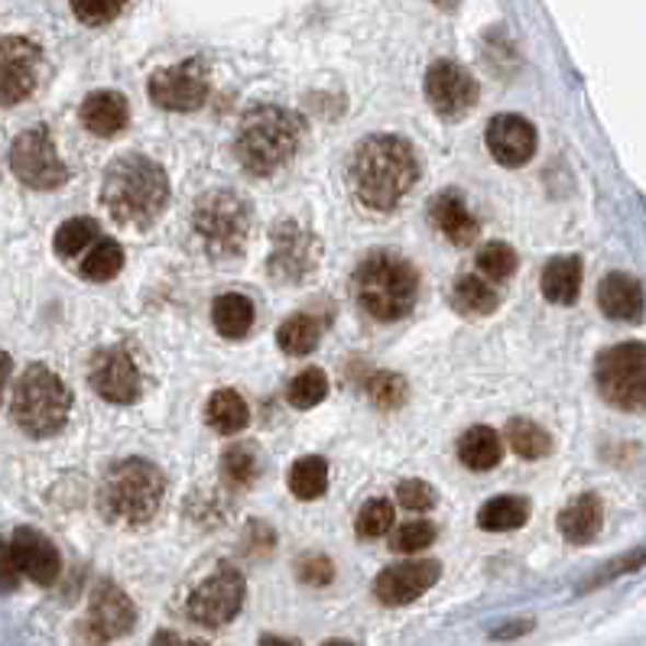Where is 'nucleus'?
<instances>
[{
	"label": "nucleus",
	"instance_id": "obj_10",
	"mask_svg": "<svg viewBox=\"0 0 646 646\" xmlns=\"http://www.w3.org/2000/svg\"><path fill=\"white\" fill-rule=\"evenodd\" d=\"M247 598V581L238 568L231 565H218L192 595H188V618L198 627L218 631L224 624H231Z\"/></svg>",
	"mask_w": 646,
	"mask_h": 646
},
{
	"label": "nucleus",
	"instance_id": "obj_37",
	"mask_svg": "<svg viewBox=\"0 0 646 646\" xmlns=\"http://www.w3.org/2000/svg\"><path fill=\"white\" fill-rule=\"evenodd\" d=\"M477 270H481V277H487L491 282L510 279L514 270H517V251L510 244H504V241H491L477 254Z\"/></svg>",
	"mask_w": 646,
	"mask_h": 646
},
{
	"label": "nucleus",
	"instance_id": "obj_34",
	"mask_svg": "<svg viewBox=\"0 0 646 646\" xmlns=\"http://www.w3.org/2000/svg\"><path fill=\"white\" fill-rule=\"evenodd\" d=\"M124 270V247L114 238H97L94 247L89 251V257L79 264V274L92 282H107Z\"/></svg>",
	"mask_w": 646,
	"mask_h": 646
},
{
	"label": "nucleus",
	"instance_id": "obj_32",
	"mask_svg": "<svg viewBox=\"0 0 646 646\" xmlns=\"http://www.w3.org/2000/svg\"><path fill=\"white\" fill-rule=\"evenodd\" d=\"M221 477L231 491H244L251 487L257 477H261V455L251 442H241V446H231L224 455H221Z\"/></svg>",
	"mask_w": 646,
	"mask_h": 646
},
{
	"label": "nucleus",
	"instance_id": "obj_17",
	"mask_svg": "<svg viewBox=\"0 0 646 646\" xmlns=\"http://www.w3.org/2000/svg\"><path fill=\"white\" fill-rule=\"evenodd\" d=\"M484 143L491 150V157L507 166V170H520L533 160L537 153V130L527 117L520 114H497L487 124Z\"/></svg>",
	"mask_w": 646,
	"mask_h": 646
},
{
	"label": "nucleus",
	"instance_id": "obj_29",
	"mask_svg": "<svg viewBox=\"0 0 646 646\" xmlns=\"http://www.w3.org/2000/svg\"><path fill=\"white\" fill-rule=\"evenodd\" d=\"M319 338H322V322L312 312H296L277 328L279 351L289 358H302V355L315 351Z\"/></svg>",
	"mask_w": 646,
	"mask_h": 646
},
{
	"label": "nucleus",
	"instance_id": "obj_6",
	"mask_svg": "<svg viewBox=\"0 0 646 646\" xmlns=\"http://www.w3.org/2000/svg\"><path fill=\"white\" fill-rule=\"evenodd\" d=\"M10 413H13V423L26 436L49 439V436L62 432L69 413H72V393L56 370L30 365L13 387Z\"/></svg>",
	"mask_w": 646,
	"mask_h": 646
},
{
	"label": "nucleus",
	"instance_id": "obj_20",
	"mask_svg": "<svg viewBox=\"0 0 646 646\" xmlns=\"http://www.w3.org/2000/svg\"><path fill=\"white\" fill-rule=\"evenodd\" d=\"M598 305L614 322H641L644 319V286L631 274H608L598 286Z\"/></svg>",
	"mask_w": 646,
	"mask_h": 646
},
{
	"label": "nucleus",
	"instance_id": "obj_31",
	"mask_svg": "<svg viewBox=\"0 0 646 646\" xmlns=\"http://www.w3.org/2000/svg\"><path fill=\"white\" fill-rule=\"evenodd\" d=\"M497 289L487 277H462L452 289V305L468 319H484L497 309Z\"/></svg>",
	"mask_w": 646,
	"mask_h": 646
},
{
	"label": "nucleus",
	"instance_id": "obj_4",
	"mask_svg": "<svg viewBox=\"0 0 646 646\" xmlns=\"http://www.w3.org/2000/svg\"><path fill=\"white\" fill-rule=\"evenodd\" d=\"M166 497V481L160 468L143 459H127L107 468L97 487V510L104 520L120 527L150 523Z\"/></svg>",
	"mask_w": 646,
	"mask_h": 646
},
{
	"label": "nucleus",
	"instance_id": "obj_5",
	"mask_svg": "<svg viewBox=\"0 0 646 646\" xmlns=\"http://www.w3.org/2000/svg\"><path fill=\"white\" fill-rule=\"evenodd\" d=\"M299 147V120L277 104H261L244 114L234 140V153L251 176L279 173Z\"/></svg>",
	"mask_w": 646,
	"mask_h": 646
},
{
	"label": "nucleus",
	"instance_id": "obj_43",
	"mask_svg": "<svg viewBox=\"0 0 646 646\" xmlns=\"http://www.w3.org/2000/svg\"><path fill=\"white\" fill-rule=\"evenodd\" d=\"M296 572H299V578H302L305 585H328V581L335 578V565H332L325 555H309V558H302Z\"/></svg>",
	"mask_w": 646,
	"mask_h": 646
},
{
	"label": "nucleus",
	"instance_id": "obj_9",
	"mask_svg": "<svg viewBox=\"0 0 646 646\" xmlns=\"http://www.w3.org/2000/svg\"><path fill=\"white\" fill-rule=\"evenodd\" d=\"M7 163L20 183L26 188H36V192H53V188H62L69 183V170H66V163L56 150V140L49 137L46 127L23 130L10 143Z\"/></svg>",
	"mask_w": 646,
	"mask_h": 646
},
{
	"label": "nucleus",
	"instance_id": "obj_18",
	"mask_svg": "<svg viewBox=\"0 0 646 646\" xmlns=\"http://www.w3.org/2000/svg\"><path fill=\"white\" fill-rule=\"evenodd\" d=\"M134 624H137L134 601L117 585L101 581L89 601V618H85L82 631H92V641H117V637L130 634Z\"/></svg>",
	"mask_w": 646,
	"mask_h": 646
},
{
	"label": "nucleus",
	"instance_id": "obj_3",
	"mask_svg": "<svg viewBox=\"0 0 646 646\" xmlns=\"http://www.w3.org/2000/svg\"><path fill=\"white\" fill-rule=\"evenodd\" d=\"M351 289L355 302L373 322H400L416 305L419 274L393 251H370L351 274Z\"/></svg>",
	"mask_w": 646,
	"mask_h": 646
},
{
	"label": "nucleus",
	"instance_id": "obj_38",
	"mask_svg": "<svg viewBox=\"0 0 646 646\" xmlns=\"http://www.w3.org/2000/svg\"><path fill=\"white\" fill-rule=\"evenodd\" d=\"M393 527V504L387 497H373L361 507L358 520H355V533L361 540H380L387 537V530Z\"/></svg>",
	"mask_w": 646,
	"mask_h": 646
},
{
	"label": "nucleus",
	"instance_id": "obj_2",
	"mask_svg": "<svg viewBox=\"0 0 646 646\" xmlns=\"http://www.w3.org/2000/svg\"><path fill=\"white\" fill-rule=\"evenodd\" d=\"M170 201V180L160 163L143 153L117 157L101 183L104 211L124 228H150Z\"/></svg>",
	"mask_w": 646,
	"mask_h": 646
},
{
	"label": "nucleus",
	"instance_id": "obj_7",
	"mask_svg": "<svg viewBox=\"0 0 646 646\" xmlns=\"http://www.w3.org/2000/svg\"><path fill=\"white\" fill-rule=\"evenodd\" d=\"M192 228L211 257H238L251 234V205L234 192H208L195 201Z\"/></svg>",
	"mask_w": 646,
	"mask_h": 646
},
{
	"label": "nucleus",
	"instance_id": "obj_39",
	"mask_svg": "<svg viewBox=\"0 0 646 646\" xmlns=\"http://www.w3.org/2000/svg\"><path fill=\"white\" fill-rule=\"evenodd\" d=\"M368 393L370 400H373V406H380V409H400L406 403L409 387H406V380L400 373H377L370 380Z\"/></svg>",
	"mask_w": 646,
	"mask_h": 646
},
{
	"label": "nucleus",
	"instance_id": "obj_28",
	"mask_svg": "<svg viewBox=\"0 0 646 646\" xmlns=\"http://www.w3.org/2000/svg\"><path fill=\"white\" fill-rule=\"evenodd\" d=\"M530 520V504L523 497L514 494H500L491 497L481 510H477V527L487 533H507V530H520Z\"/></svg>",
	"mask_w": 646,
	"mask_h": 646
},
{
	"label": "nucleus",
	"instance_id": "obj_41",
	"mask_svg": "<svg viewBox=\"0 0 646 646\" xmlns=\"http://www.w3.org/2000/svg\"><path fill=\"white\" fill-rule=\"evenodd\" d=\"M396 504L400 507H406V510H413V514H423V510H432L436 507V487L432 484H426V481H400L396 484Z\"/></svg>",
	"mask_w": 646,
	"mask_h": 646
},
{
	"label": "nucleus",
	"instance_id": "obj_25",
	"mask_svg": "<svg viewBox=\"0 0 646 646\" xmlns=\"http://www.w3.org/2000/svg\"><path fill=\"white\" fill-rule=\"evenodd\" d=\"M211 322L221 338H247L254 328V302L241 292H224L211 302Z\"/></svg>",
	"mask_w": 646,
	"mask_h": 646
},
{
	"label": "nucleus",
	"instance_id": "obj_12",
	"mask_svg": "<svg viewBox=\"0 0 646 646\" xmlns=\"http://www.w3.org/2000/svg\"><path fill=\"white\" fill-rule=\"evenodd\" d=\"M322 247L315 234L302 231L296 221H279L274 228V247H270V277L277 282H302L319 270Z\"/></svg>",
	"mask_w": 646,
	"mask_h": 646
},
{
	"label": "nucleus",
	"instance_id": "obj_24",
	"mask_svg": "<svg viewBox=\"0 0 646 646\" xmlns=\"http://www.w3.org/2000/svg\"><path fill=\"white\" fill-rule=\"evenodd\" d=\"M581 257L575 254H562V257H553L540 277V289L543 296L555 302V305H572L581 292Z\"/></svg>",
	"mask_w": 646,
	"mask_h": 646
},
{
	"label": "nucleus",
	"instance_id": "obj_27",
	"mask_svg": "<svg viewBox=\"0 0 646 646\" xmlns=\"http://www.w3.org/2000/svg\"><path fill=\"white\" fill-rule=\"evenodd\" d=\"M205 419L215 432L238 436L251 423V409H247V403L238 390H215L208 406H205Z\"/></svg>",
	"mask_w": 646,
	"mask_h": 646
},
{
	"label": "nucleus",
	"instance_id": "obj_36",
	"mask_svg": "<svg viewBox=\"0 0 646 646\" xmlns=\"http://www.w3.org/2000/svg\"><path fill=\"white\" fill-rule=\"evenodd\" d=\"M325 396H328V377H325V370L319 368H309L302 370V373H296V377L289 380V387H286V400H289V406H296V409H312V406H319Z\"/></svg>",
	"mask_w": 646,
	"mask_h": 646
},
{
	"label": "nucleus",
	"instance_id": "obj_14",
	"mask_svg": "<svg viewBox=\"0 0 646 646\" xmlns=\"http://www.w3.org/2000/svg\"><path fill=\"white\" fill-rule=\"evenodd\" d=\"M43 76V49L26 36H3L0 49V85L3 107H13L36 92Z\"/></svg>",
	"mask_w": 646,
	"mask_h": 646
},
{
	"label": "nucleus",
	"instance_id": "obj_21",
	"mask_svg": "<svg viewBox=\"0 0 646 646\" xmlns=\"http://www.w3.org/2000/svg\"><path fill=\"white\" fill-rule=\"evenodd\" d=\"M429 221L436 224V231H442L455 247H468L477 238V218L471 215V208L464 205L462 195L455 192H442L429 201Z\"/></svg>",
	"mask_w": 646,
	"mask_h": 646
},
{
	"label": "nucleus",
	"instance_id": "obj_8",
	"mask_svg": "<svg viewBox=\"0 0 646 646\" xmlns=\"http://www.w3.org/2000/svg\"><path fill=\"white\" fill-rule=\"evenodd\" d=\"M595 387L604 403L624 413H646V345L624 342L598 355Z\"/></svg>",
	"mask_w": 646,
	"mask_h": 646
},
{
	"label": "nucleus",
	"instance_id": "obj_42",
	"mask_svg": "<svg viewBox=\"0 0 646 646\" xmlns=\"http://www.w3.org/2000/svg\"><path fill=\"white\" fill-rule=\"evenodd\" d=\"M124 3L127 0H72V13L89 26H101L111 23L124 10Z\"/></svg>",
	"mask_w": 646,
	"mask_h": 646
},
{
	"label": "nucleus",
	"instance_id": "obj_19",
	"mask_svg": "<svg viewBox=\"0 0 646 646\" xmlns=\"http://www.w3.org/2000/svg\"><path fill=\"white\" fill-rule=\"evenodd\" d=\"M7 553L13 555L16 568L23 578H30L33 585H53L62 572V558H59V550L33 527H20L10 533V540L3 543Z\"/></svg>",
	"mask_w": 646,
	"mask_h": 646
},
{
	"label": "nucleus",
	"instance_id": "obj_16",
	"mask_svg": "<svg viewBox=\"0 0 646 646\" xmlns=\"http://www.w3.org/2000/svg\"><path fill=\"white\" fill-rule=\"evenodd\" d=\"M442 575V565L436 558H413V562H400L390 565L377 575L373 581V595L377 601L390 604V608H403L416 598H423Z\"/></svg>",
	"mask_w": 646,
	"mask_h": 646
},
{
	"label": "nucleus",
	"instance_id": "obj_11",
	"mask_svg": "<svg viewBox=\"0 0 646 646\" xmlns=\"http://www.w3.org/2000/svg\"><path fill=\"white\" fill-rule=\"evenodd\" d=\"M147 94L163 111H183V114L198 111L208 101V69L198 59L160 69L150 76Z\"/></svg>",
	"mask_w": 646,
	"mask_h": 646
},
{
	"label": "nucleus",
	"instance_id": "obj_13",
	"mask_svg": "<svg viewBox=\"0 0 646 646\" xmlns=\"http://www.w3.org/2000/svg\"><path fill=\"white\" fill-rule=\"evenodd\" d=\"M426 101L432 104V111L439 117L462 120L464 114H471V107L477 104V82L464 66L439 59L426 72Z\"/></svg>",
	"mask_w": 646,
	"mask_h": 646
},
{
	"label": "nucleus",
	"instance_id": "obj_30",
	"mask_svg": "<svg viewBox=\"0 0 646 646\" xmlns=\"http://www.w3.org/2000/svg\"><path fill=\"white\" fill-rule=\"evenodd\" d=\"M504 439L527 462H540V459H546L553 452V436L543 426H537L533 419H523V416H517V419L507 423Z\"/></svg>",
	"mask_w": 646,
	"mask_h": 646
},
{
	"label": "nucleus",
	"instance_id": "obj_23",
	"mask_svg": "<svg viewBox=\"0 0 646 646\" xmlns=\"http://www.w3.org/2000/svg\"><path fill=\"white\" fill-rule=\"evenodd\" d=\"M82 124L94 137H117L130 124V104L120 92H94L82 101Z\"/></svg>",
	"mask_w": 646,
	"mask_h": 646
},
{
	"label": "nucleus",
	"instance_id": "obj_26",
	"mask_svg": "<svg viewBox=\"0 0 646 646\" xmlns=\"http://www.w3.org/2000/svg\"><path fill=\"white\" fill-rule=\"evenodd\" d=\"M504 459V439L491 426H471L459 439V462L471 471H491Z\"/></svg>",
	"mask_w": 646,
	"mask_h": 646
},
{
	"label": "nucleus",
	"instance_id": "obj_44",
	"mask_svg": "<svg viewBox=\"0 0 646 646\" xmlns=\"http://www.w3.org/2000/svg\"><path fill=\"white\" fill-rule=\"evenodd\" d=\"M432 3H439V7H446V10H455L459 0H432Z\"/></svg>",
	"mask_w": 646,
	"mask_h": 646
},
{
	"label": "nucleus",
	"instance_id": "obj_33",
	"mask_svg": "<svg viewBox=\"0 0 646 646\" xmlns=\"http://www.w3.org/2000/svg\"><path fill=\"white\" fill-rule=\"evenodd\" d=\"M289 491L299 500H319L328 491V462L319 455H305L289 468Z\"/></svg>",
	"mask_w": 646,
	"mask_h": 646
},
{
	"label": "nucleus",
	"instance_id": "obj_1",
	"mask_svg": "<svg viewBox=\"0 0 646 646\" xmlns=\"http://www.w3.org/2000/svg\"><path fill=\"white\" fill-rule=\"evenodd\" d=\"M419 180V160L409 140L373 134L358 143L348 163V183L370 211H393Z\"/></svg>",
	"mask_w": 646,
	"mask_h": 646
},
{
	"label": "nucleus",
	"instance_id": "obj_40",
	"mask_svg": "<svg viewBox=\"0 0 646 646\" xmlns=\"http://www.w3.org/2000/svg\"><path fill=\"white\" fill-rule=\"evenodd\" d=\"M436 543V527L429 520H409L393 533V553H419Z\"/></svg>",
	"mask_w": 646,
	"mask_h": 646
},
{
	"label": "nucleus",
	"instance_id": "obj_15",
	"mask_svg": "<svg viewBox=\"0 0 646 646\" xmlns=\"http://www.w3.org/2000/svg\"><path fill=\"white\" fill-rule=\"evenodd\" d=\"M89 383L92 390L107 400V403H117V406H127V403H137L140 400V370L134 365V358L124 351V348H104L92 358V368H89Z\"/></svg>",
	"mask_w": 646,
	"mask_h": 646
},
{
	"label": "nucleus",
	"instance_id": "obj_35",
	"mask_svg": "<svg viewBox=\"0 0 646 646\" xmlns=\"http://www.w3.org/2000/svg\"><path fill=\"white\" fill-rule=\"evenodd\" d=\"M101 238V224L94 218H69L66 224H59L56 238H53V247H56V257L62 261H76L89 244H94Z\"/></svg>",
	"mask_w": 646,
	"mask_h": 646
},
{
	"label": "nucleus",
	"instance_id": "obj_22",
	"mask_svg": "<svg viewBox=\"0 0 646 646\" xmlns=\"http://www.w3.org/2000/svg\"><path fill=\"white\" fill-rule=\"evenodd\" d=\"M604 523V507L598 494H581L575 497L562 514H558V533L572 543V546H588L598 540Z\"/></svg>",
	"mask_w": 646,
	"mask_h": 646
}]
</instances>
